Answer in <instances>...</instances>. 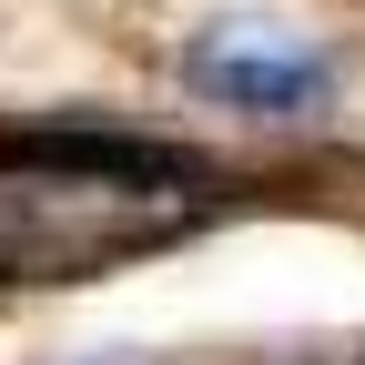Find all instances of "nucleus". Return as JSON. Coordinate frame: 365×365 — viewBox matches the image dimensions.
I'll list each match as a JSON object with an SVG mask.
<instances>
[{
    "label": "nucleus",
    "mask_w": 365,
    "mask_h": 365,
    "mask_svg": "<svg viewBox=\"0 0 365 365\" xmlns=\"http://www.w3.org/2000/svg\"><path fill=\"white\" fill-rule=\"evenodd\" d=\"M193 91H213V102H234V112H314L325 102V61L314 51H284V41H264V31H213L193 41Z\"/></svg>",
    "instance_id": "nucleus-2"
},
{
    "label": "nucleus",
    "mask_w": 365,
    "mask_h": 365,
    "mask_svg": "<svg viewBox=\"0 0 365 365\" xmlns=\"http://www.w3.org/2000/svg\"><path fill=\"white\" fill-rule=\"evenodd\" d=\"M11 173H71V182H112V193H182L203 182L193 153L173 143H132V132H0Z\"/></svg>",
    "instance_id": "nucleus-1"
}]
</instances>
